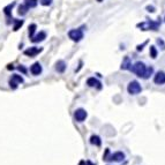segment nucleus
Wrapping results in <instances>:
<instances>
[{
	"label": "nucleus",
	"mask_w": 165,
	"mask_h": 165,
	"mask_svg": "<svg viewBox=\"0 0 165 165\" xmlns=\"http://www.w3.org/2000/svg\"><path fill=\"white\" fill-rule=\"evenodd\" d=\"M161 25V19H158V21H153V20H148L141 23H138V28H141V30L147 31V30H157Z\"/></svg>",
	"instance_id": "nucleus-1"
},
{
	"label": "nucleus",
	"mask_w": 165,
	"mask_h": 165,
	"mask_svg": "<svg viewBox=\"0 0 165 165\" xmlns=\"http://www.w3.org/2000/svg\"><path fill=\"white\" fill-rule=\"evenodd\" d=\"M131 71L134 73V74H136L139 78H144V74H146V71H147V66H146V64L144 63H142V61H138V63H135L134 64V66L131 68Z\"/></svg>",
	"instance_id": "nucleus-2"
},
{
	"label": "nucleus",
	"mask_w": 165,
	"mask_h": 165,
	"mask_svg": "<svg viewBox=\"0 0 165 165\" xmlns=\"http://www.w3.org/2000/svg\"><path fill=\"white\" fill-rule=\"evenodd\" d=\"M127 91L131 95H138V94H140L142 91V87H141V84L138 82L136 80H133V81H131V82L128 83Z\"/></svg>",
	"instance_id": "nucleus-3"
},
{
	"label": "nucleus",
	"mask_w": 165,
	"mask_h": 165,
	"mask_svg": "<svg viewBox=\"0 0 165 165\" xmlns=\"http://www.w3.org/2000/svg\"><path fill=\"white\" fill-rule=\"evenodd\" d=\"M83 36L84 35H83V30L81 28H79V29H72V30L68 31V37L73 42H80V41H82Z\"/></svg>",
	"instance_id": "nucleus-4"
},
{
	"label": "nucleus",
	"mask_w": 165,
	"mask_h": 165,
	"mask_svg": "<svg viewBox=\"0 0 165 165\" xmlns=\"http://www.w3.org/2000/svg\"><path fill=\"white\" fill-rule=\"evenodd\" d=\"M23 78L21 76V75H19V74H13L12 75V78L9 79V87L12 88V89H16L17 87H19V84H21V83H23Z\"/></svg>",
	"instance_id": "nucleus-5"
},
{
	"label": "nucleus",
	"mask_w": 165,
	"mask_h": 165,
	"mask_svg": "<svg viewBox=\"0 0 165 165\" xmlns=\"http://www.w3.org/2000/svg\"><path fill=\"white\" fill-rule=\"evenodd\" d=\"M15 1H13L12 3H9V5H7L5 8H3V13H5V15H6V19H7V24H10L13 21H14V19H13V16H12V9H13V7L15 6Z\"/></svg>",
	"instance_id": "nucleus-6"
},
{
	"label": "nucleus",
	"mask_w": 165,
	"mask_h": 165,
	"mask_svg": "<svg viewBox=\"0 0 165 165\" xmlns=\"http://www.w3.org/2000/svg\"><path fill=\"white\" fill-rule=\"evenodd\" d=\"M87 117H88V113H87V111H85L84 109H78V110H75V112H74V118H75V120L79 121V122L84 121Z\"/></svg>",
	"instance_id": "nucleus-7"
},
{
	"label": "nucleus",
	"mask_w": 165,
	"mask_h": 165,
	"mask_svg": "<svg viewBox=\"0 0 165 165\" xmlns=\"http://www.w3.org/2000/svg\"><path fill=\"white\" fill-rule=\"evenodd\" d=\"M43 51V49L42 47H37V46H32V47H29V49H27V50H24V54L27 56V57H30V58H34V57H36L38 53H41Z\"/></svg>",
	"instance_id": "nucleus-8"
},
{
	"label": "nucleus",
	"mask_w": 165,
	"mask_h": 165,
	"mask_svg": "<svg viewBox=\"0 0 165 165\" xmlns=\"http://www.w3.org/2000/svg\"><path fill=\"white\" fill-rule=\"evenodd\" d=\"M124 160H125V154L121 151H117V153L112 154L107 161H110V162H122Z\"/></svg>",
	"instance_id": "nucleus-9"
},
{
	"label": "nucleus",
	"mask_w": 165,
	"mask_h": 165,
	"mask_svg": "<svg viewBox=\"0 0 165 165\" xmlns=\"http://www.w3.org/2000/svg\"><path fill=\"white\" fill-rule=\"evenodd\" d=\"M154 82L156 84H165V72L158 71L154 76Z\"/></svg>",
	"instance_id": "nucleus-10"
},
{
	"label": "nucleus",
	"mask_w": 165,
	"mask_h": 165,
	"mask_svg": "<svg viewBox=\"0 0 165 165\" xmlns=\"http://www.w3.org/2000/svg\"><path fill=\"white\" fill-rule=\"evenodd\" d=\"M42 72H43V68H42V65H41L39 63H35V64H32V65L30 66V73H31L32 75L37 76V75H39Z\"/></svg>",
	"instance_id": "nucleus-11"
},
{
	"label": "nucleus",
	"mask_w": 165,
	"mask_h": 165,
	"mask_svg": "<svg viewBox=\"0 0 165 165\" xmlns=\"http://www.w3.org/2000/svg\"><path fill=\"white\" fill-rule=\"evenodd\" d=\"M45 38H46V32L45 31H39L37 35H34V37L30 38V41L32 43H39V42H43Z\"/></svg>",
	"instance_id": "nucleus-12"
},
{
	"label": "nucleus",
	"mask_w": 165,
	"mask_h": 165,
	"mask_svg": "<svg viewBox=\"0 0 165 165\" xmlns=\"http://www.w3.org/2000/svg\"><path fill=\"white\" fill-rule=\"evenodd\" d=\"M87 84L89 87H92V88H97V89H102V83L99 80L95 79V78H89L87 80Z\"/></svg>",
	"instance_id": "nucleus-13"
},
{
	"label": "nucleus",
	"mask_w": 165,
	"mask_h": 165,
	"mask_svg": "<svg viewBox=\"0 0 165 165\" xmlns=\"http://www.w3.org/2000/svg\"><path fill=\"white\" fill-rule=\"evenodd\" d=\"M120 68H121V69H124V71H128V69H131V68H132V61H131V58H129L128 56H126V57L124 58V60H122V63H121Z\"/></svg>",
	"instance_id": "nucleus-14"
},
{
	"label": "nucleus",
	"mask_w": 165,
	"mask_h": 165,
	"mask_svg": "<svg viewBox=\"0 0 165 165\" xmlns=\"http://www.w3.org/2000/svg\"><path fill=\"white\" fill-rule=\"evenodd\" d=\"M66 63L64 61V60H58L57 63H56V71L58 72V73H64L65 71H66Z\"/></svg>",
	"instance_id": "nucleus-15"
},
{
	"label": "nucleus",
	"mask_w": 165,
	"mask_h": 165,
	"mask_svg": "<svg viewBox=\"0 0 165 165\" xmlns=\"http://www.w3.org/2000/svg\"><path fill=\"white\" fill-rule=\"evenodd\" d=\"M29 9H30V8H29L25 3H21V5L19 6V8H17V14L21 15V16H23V15H25V14L28 13Z\"/></svg>",
	"instance_id": "nucleus-16"
},
{
	"label": "nucleus",
	"mask_w": 165,
	"mask_h": 165,
	"mask_svg": "<svg viewBox=\"0 0 165 165\" xmlns=\"http://www.w3.org/2000/svg\"><path fill=\"white\" fill-rule=\"evenodd\" d=\"M90 143H91L92 146L99 147V146L102 144V140H100V138H99L98 135H91V138H90Z\"/></svg>",
	"instance_id": "nucleus-17"
},
{
	"label": "nucleus",
	"mask_w": 165,
	"mask_h": 165,
	"mask_svg": "<svg viewBox=\"0 0 165 165\" xmlns=\"http://www.w3.org/2000/svg\"><path fill=\"white\" fill-rule=\"evenodd\" d=\"M14 25H13V30L14 31H17L22 25H23V23H24V20H16V19H14Z\"/></svg>",
	"instance_id": "nucleus-18"
},
{
	"label": "nucleus",
	"mask_w": 165,
	"mask_h": 165,
	"mask_svg": "<svg viewBox=\"0 0 165 165\" xmlns=\"http://www.w3.org/2000/svg\"><path fill=\"white\" fill-rule=\"evenodd\" d=\"M36 29H37V25H36V23H31V24L29 25V28H28L29 38H32V37H34V35H35V32H36Z\"/></svg>",
	"instance_id": "nucleus-19"
},
{
	"label": "nucleus",
	"mask_w": 165,
	"mask_h": 165,
	"mask_svg": "<svg viewBox=\"0 0 165 165\" xmlns=\"http://www.w3.org/2000/svg\"><path fill=\"white\" fill-rule=\"evenodd\" d=\"M24 3L29 7V8H34L37 6L38 3V0H24Z\"/></svg>",
	"instance_id": "nucleus-20"
},
{
	"label": "nucleus",
	"mask_w": 165,
	"mask_h": 165,
	"mask_svg": "<svg viewBox=\"0 0 165 165\" xmlns=\"http://www.w3.org/2000/svg\"><path fill=\"white\" fill-rule=\"evenodd\" d=\"M153 73H154V67L153 66H149V67H147V71H146V74H144V78L143 79H149L151 75H153Z\"/></svg>",
	"instance_id": "nucleus-21"
},
{
	"label": "nucleus",
	"mask_w": 165,
	"mask_h": 165,
	"mask_svg": "<svg viewBox=\"0 0 165 165\" xmlns=\"http://www.w3.org/2000/svg\"><path fill=\"white\" fill-rule=\"evenodd\" d=\"M149 52H150V57L153 59H156V57H157V49H156V46L151 45L150 49H149Z\"/></svg>",
	"instance_id": "nucleus-22"
},
{
	"label": "nucleus",
	"mask_w": 165,
	"mask_h": 165,
	"mask_svg": "<svg viewBox=\"0 0 165 165\" xmlns=\"http://www.w3.org/2000/svg\"><path fill=\"white\" fill-rule=\"evenodd\" d=\"M52 1L53 0H39V2H41L42 6H50L52 3Z\"/></svg>",
	"instance_id": "nucleus-23"
},
{
	"label": "nucleus",
	"mask_w": 165,
	"mask_h": 165,
	"mask_svg": "<svg viewBox=\"0 0 165 165\" xmlns=\"http://www.w3.org/2000/svg\"><path fill=\"white\" fill-rule=\"evenodd\" d=\"M157 44L161 46V49H162V50H165V43L163 42V39H162V38H158V39H157Z\"/></svg>",
	"instance_id": "nucleus-24"
},
{
	"label": "nucleus",
	"mask_w": 165,
	"mask_h": 165,
	"mask_svg": "<svg viewBox=\"0 0 165 165\" xmlns=\"http://www.w3.org/2000/svg\"><path fill=\"white\" fill-rule=\"evenodd\" d=\"M17 69H19L20 72H22L23 74H27V69H25V67H24L23 65H20V66L17 67Z\"/></svg>",
	"instance_id": "nucleus-25"
},
{
	"label": "nucleus",
	"mask_w": 165,
	"mask_h": 165,
	"mask_svg": "<svg viewBox=\"0 0 165 165\" xmlns=\"http://www.w3.org/2000/svg\"><path fill=\"white\" fill-rule=\"evenodd\" d=\"M109 154H110V149H106V150H105V154H104V156H103V160H104V161H107V160H109Z\"/></svg>",
	"instance_id": "nucleus-26"
},
{
	"label": "nucleus",
	"mask_w": 165,
	"mask_h": 165,
	"mask_svg": "<svg viewBox=\"0 0 165 165\" xmlns=\"http://www.w3.org/2000/svg\"><path fill=\"white\" fill-rule=\"evenodd\" d=\"M147 10L150 12V13H154L155 12V7L154 6H147Z\"/></svg>",
	"instance_id": "nucleus-27"
},
{
	"label": "nucleus",
	"mask_w": 165,
	"mask_h": 165,
	"mask_svg": "<svg viewBox=\"0 0 165 165\" xmlns=\"http://www.w3.org/2000/svg\"><path fill=\"white\" fill-rule=\"evenodd\" d=\"M147 43H148V42H144V43H143L142 45H138V47H136V50H138V51H142V50H143V46H144V45H146Z\"/></svg>",
	"instance_id": "nucleus-28"
},
{
	"label": "nucleus",
	"mask_w": 165,
	"mask_h": 165,
	"mask_svg": "<svg viewBox=\"0 0 165 165\" xmlns=\"http://www.w3.org/2000/svg\"><path fill=\"white\" fill-rule=\"evenodd\" d=\"M79 165H87V162H85V161H81V162L79 163Z\"/></svg>",
	"instance_id": "nucleus-29"
},
{
	"label": "nucleus",
	"mask_w": 165,
	"mask_h": 165,
	"mask_svg": "<svg viewBox=\"0 0 165 165\" xmlns=\"http://www.w3.org/2000/svg\"><path fill=\"white\" fill-rule=\"evenodd\" d=\"M8 69H14V67H13V65H8V67H7Z\"/></svg>",
	"instance_id": "nucleus-30"
},
{
	"label": "nucleus",
	"mask_w": 165,
	"mask_h": 165,
	"mask_svg": "<svg viewBox=\"0 0 165 165\" xmlns=\"http://www.w3.org/2000/svg\"><path fill=\"white\" fill-rule=\"evenodd\" d=\"M87 165H95V164H92L90 161H87Z\"/></svg>",
	"instance_id": "nucleus-31"
},
{
	"label": "nucleus",
	"mask_w": 165,
	"mask_h": 165,
	"mask_svg": "<svg viewBox=\"0 0 165 165\" xmlns=\"http://www.w3.org/2000/svg\"><path fill=\"white\" fill-rule=\"evenodd\" d=\"M97 1H98V2H102V1H103V0H97Z\"/></svg>",
	"instance_id": "nucleus-32"
},
{
	"label": "nucleus",
	"mask_w": 165,
	"mask_h": 165,
	"mask_svg": "<svg viewBox=\"0 0 165 165\" xmlns=\"http://www.w3.org/2000/svg\"><path fill=\"white\" fill-rule=\"evenodd\" d=\"M164 20H165V19H164Z\"/></svg>",
	"instance_id": "nucleus-33"
}]
</instances>
